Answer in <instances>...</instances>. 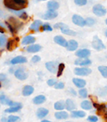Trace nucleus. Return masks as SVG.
<instances>
[{"mask_svg": "<svg viewBox=\"0 0 107 122\" xmlns=\"http://www.w3.org/2000/svg\"><path fill=\"white\" fill-rule=\"evenodd\" d=\"M4 4L9 10H24L28 6V0H4Z\"/></svg>", "mask_w": 107, "mask_h": 122, "instance_id": "obj_1", "label": "nucleus"}, {"mask_svg": "<svg viewBox=\"0 0 107 122\" xmlns=\"http://www.w3.org/2000/svg\"><path fill=\"white\" fill-rule=\"evenodd\" d=\"M5 24L12 34H15L24 25V23L14 17H9V20L5 21Z\"/></svg>", "mask_w": 107, "mask_h": 122, "instance_id": "obj_2", "label": "nucleus"}, {"mask_svg": "<svg viewBox=\"0 0 107 122\" xmlns=\"http://www.w3.org/2000/svg\"><path fill=\"white\" fill-rule=\"evenodd\" d=\"M54 28L57 29H60L61 32L63 33L64 34H66V35H70V36L76 35V33L74 30H72V29H70V28L65 24H64V23H57V24H55Z\"/></svg>", "mask_w": 107, "mask_h": 122, "instance_id": "obj_3", "label": "nucleus"}, {"mask_svg": "<svg viewBox=\"0 0 107 122\" xmlns=\"http://www.w3.org/2000/svg\"><path fill=\"white\" fill-rule=\"evenodd\" d=\"M93 105L96 109L97 114L104 117L105 120H107V104H97L93 102Z\"/></svg>", "mask_w": 107, "mask_h": 122, "instance_id": "obj_4", "label": "nucleus"}, {"mask_svg": "<svg viewBox=\"0 0 107 122\" xmlns=\"http://www.w3.org/2000/svg\"><path fill=\"white\" fill-rule=\"evenodd\" d=\"M91 45H92V47L95 49V50L100 51V50H104V49H105V45L104 44V43L102 42L101 39H99L98 36H94Z\"/></svg>", "mask_w": 107, "mask_h": 122, "instance_id": "obj_5", "label": "nucleus"}, {"mask_svg": "<svg viewBox=\"0 0 107 122\" xmlns=\"http://www.w3.org/2000/svg\"><path fill=\"white\" fill-rule=\"evenodd\" d=\"M93 13L98 17H103L106 14V9L101 4H95L93 7Z\"/></svg>", "mask_w": 107, "mask_h": 122, "instance_id": "obj_6", "label": "nucleus"}, {"mask_svg": "<svg viewBox=\"0 0 107 122\" xmlns=\"http://www.w3.org/2000/svg\"><path fill=\"white\" fill-rule=\"evenodd\" d=\"M72 22L77 26L80 27H84L85 25H86V20L84 19L81 16L78 15V14H74L72 16Z\"/></svg>", "mask_w": 107, "mask_h": 122, "instance_id": "obj_7", "label": "nucleus"}, {"mask_svg": "<svg viewBox=\"0 0 107 122\" xmlns=\"http://www.w3.org/2000/svg\"><path fill=\"white\" fill-rule=\"evenodd\" d=\"M19 38H14V39H10L8 40L7 44H6V48L9 51H13L17 48L18 44H19Z\"/></svg>", "mask_w": 107, "mask_h": 122, "instance_id": "obj_8", "label": "nucleus"}, {"mask_svg": "<svg viewBox=\"0 0 107 122\" xmlns=\"http://www.w3.org/2000/svg\"><path fill=\"white\" fill-rule=\"evenodd\" d=\"M14 76L19 80H25L28 78V74L23 68H19L14 71Z\"/></svg>", "mask_w": 107, "mask_h": 122, "instance_id": "obj_9", "label": "nucleus"}, {"mask_svg": "<svg viewBox=\"0 0 107 122\" xmlns=\"http://www.w3.org/2000/svg\"><path fill=\"white\" fill-rule=\"evenodd\" d=\"M45 67L51 73H56V72H58L59 65L57 62H54V61L47 62V63H45Z\"/></svg>", "mask_w": 107, "mask_h": 122, "instance_id": "obj_10", "label": "nucleus"}, {"mask_svg": "<svg viewBox=\"0 0 107 122\" xmlns=\"http://www.w3.org/2000/svg\"><path fill=\"white\" fill-rule=\"evenodd\" d=\"M92 70L90 68H75V74L79 76H86L90 75Z\"/></svg>", "mask_w": 107, "mask_h": 122, "instance_id": "obj_11", "label": "nucleus"}, {"mask_svg": "<svg viewBox=\"0 0 107 122\" xmlns=\"http://www.w3.org/2000/svg\"><path fill=\"white\" fill-rule=\"evenodd\" d=\"M75 55L78 58H80V59H87L90 55V49H79L75 53Z\"/></svg>", "mask_w": 107, "mask_h": 122, "instance_id": "obj_12", "label": "nucleus"}, {"mask_svg": "<svg viewBox=\"0 0 107 122\" xmlns=\"http://www.w3.org/2000/svg\"><path fill=\"white\" fill-rule=\"evenodd\" d=\"M54 41H55L57 44L62 46V47H65V48L68 47L69 42H67L66 39H65L64 37H62V36H60V35L55 36V39H54Z\"/></svg>", "mask_w": 107, "mask_h": 122, "instance_id": "obj_13", "label": "nucleus"}, {"mask_svg": "<svg viewBox=\"0 0 107 122\" xmlns=\"http://www.w3.org/2000/svg\"><path fill=\"white\" fill-rule=\"evenodd\" d=\"M58 16V13L56 11H51L49 10L42 15V18L45 20H50V19H54Z\"/></svg>", "mask_w": 107, "mask_h": 122, "instance_id": "obj_14", "label": "nucleus"}, {"mask_svg": "<svg viewBox=\"0 0 107 122\" xmlns=\"http://www.w3.org/2000/svg\"><path fill=\"white\" fill-rule=\"evenodd\" d=\"M27 62V58L24 56H17V57L11 59L10 63L12 65H19V64H24Z\"/></svg>", "mask_w": 107, "mask_h": 122, "instance_id": "obj_15", "label": "nucleus"}, {"mask_svg": "<svg viewBox=\"0 0 107 122\" xmlns=\"http://www.w3.org/2000/svg\"><path fill=\"white\" fill-rule=\"evenodd\" d=\"M75 65H79V66H87V65H91V60L89 59H80V58H79L78 59L75 61Z\"/></svg>", "mask_w": 107, "mask_h": 122, "instance_id": "obj_16", "label": "nucleus"}, {"mask_svg": "<svg viewBox=\"0 0 107 122\" xmlns=\"http://www.w3.org/2000/svg\"><path fill=\"white\" fill-rule=\"evenodd\" d=\"M47 7L49 10L51 11H56L57 9L60 8V4L57 1H55V0H51V1H49L47 4Z\"/></svg>", "mask_w": 107, "mask_h": 122, "instance_id": "obj_17", "label": "nucleus"}, {"mask_svg": "<svg viewBox=\"0 0 107 122\" xmlns=\"http://www.w3.org/2000/svg\"><path fill=\"white\" fill-rule=\"evenodd\" d=\"M73 83L75 84V86L80 89L84 88L86 85V81L85 80H83V79H80V78H74Z\"/></svg>", "mask_w": 107, "mask_h": 122, "instance_id": "obj_18", "label": "nucleus"}, {"mask_svg": "<svg viewBox=\"0 0 107 122\" xmlns=\"http://www.w3.org/2000/svg\"><path fill=\"white\" fill-rule=\"evenodd\" d=\"M41 26H42V21L35 20V21H34V23L30 25L29 29H30L31 31H34V32H38V31L40 29V28H42Z\"/></svg>", "mask_w": 107, "mask_h": 122, "instance_id": "obj_19", "label": "nucleus"}, {"mask_svg": "<svg viewBox=\"0 0 107 122\" xmlns=\"http://www.w3.org/2000/svg\"><path fill=\"white\" fill-rule=\"evenodd\" d=\"M34 89L33 86H31V85H25L22 90V94L24 96H29V95H31L34 93Z\"/></svg>", "mask_w": 107, "mask_h": 122, "instance_id": "obj_20", "label": "nucleus"}, {"mask_svg": "<svg viewBox=\"0 0 107 122\" xmlns=\"http://www.w3.org/2000/svg\"><path fill=\"white\" fill-rule=\"evenodd\" d=\"M34 42H35V38H34V36H31V35L25 36V37L22 39V44H24V45L34 44Z\"/></svg>", "mask_w": 107, "mask_h": 122, "instance_id": "obj_21", "label": "nucleus"}, {"mask_svg": "<svg viewBox=\"0 0 107 122\" xmlns=\"http://www.w3.org/2000/svg\"><path fill=\"white\" fill-rule=\"evenodd\" d=\"M41 46L39 44H31L26 48V50L29 53H37L40 51Z\"/></svg>", "mask_w": 107, "mask_h": 122, "instance_id": "obj_22", "label": "nucleus"}, {"mask_svg": "<svg viewBox=\"0 0 107 122\" xmlns=\"http://www.w3.org/2000/svg\"><path fill=\"white\" fill-rule=\"evenodd\" d=\"M49 114V110L45 108H39L36 112V115H37V117L39 119H43L46 116V115Z\"/></svg>", "mask_w": 107, "mask_h": 122, "instance_id": "obj_23", "label": "nucleus"}, {"mask_svg": "<svg viewBox=\"0 0 107 122\" xmlns=\"http://www.w3.org/2000/svg\"><path fill=\"white\" fill-rule=\"evenodd\" d=\"M46 101V97L43 95H38V96L34 97L33 99V103L35 104V105H41V104L44 103Z\"/></svg>", "mask_w": 107, "mask_h": 122, "instance_id": "obj_24", "label": "nucleus"}, {"mask_svg": "<svg viewBox=\"0 0 107 122\" xmlns=\"http://www.w3.org/2000/svg\"><path fill=\"white\" fill-rule=\"evenodd\" d=\"M65 109H67V110L69 111H73L75 109V104L74 103V101L71 99H67L65 101Z\"/></svg>", "mask_w": 107, "mask_h": 122, "instance_id": "obj_25", "label": "nucleus"}, {"mask_svg": "<svg viewBox=\"0 0 107 122\" xmlns=\"http://www.w3.org/2000/svg\"><path fill=\"white\" fill-rule=\"evenodd\" d=\"M55 116L57 120H65L69 117V114L65 111L60 110V111H58L55 114Z\"/></svg>", "mask_w": 107, "mask_h": 122, "instance_id": "obj_26", "label": "nucleus"}, {"mask_svg": "<svg viewBox=\"0 0 107 122\" xmlns=\"http://www.w3.org/2000/svg\"><path fill=\"white\" fill-rule=\"evenodd\" d=\"M85 112L82 111V110H73L71 111V115L70 116L72 118H84L85 116Z\"/></svg>", "mask_w": 107, "mask_h": 122, "instance_id": "obj_27", "label": "nucleus"}, {"mask_svg": "<svg viewBox=\"0 0 107 122\" xmlns=\"http://www.w3.org/2000/svg\"><path fill=\"white\" fill-rule=\"evenodd\" d=\"M78 48V43L77 41L74 40V39H71V40L69 41V44H68V47L66 48L69 51H75Z\"/></svg>", "mask_w": 107, "mask_h": 122, "instance_id": "obj_28", "label": "nucleus"}, {"mask_svg": "<svg viewBox=\"0 0 107 122\" xmlns=\"http://www.w3.org/2000/svg\"><path fill=\"white\" fill-rule=\"evenodd\" d=\"M21 108H22V105H16V106H10L9 108L6 109L4 110V112L5 113H15V112H18L19 110H20Z\"/></svg>", "mask_w": 107, "mask_h": 122, "instance_id": "obj_29", "label": "nucleus"}, {"mask_svg": "<svg viewBox=\"0 0 107 122\" xmlns=\"http://www.w3.org/2000/svg\"><path fill=\"white\" fill-rule=\"evenodd\" d=\"M80 105H81V108L85 110H90L92 109V105L89 100H83Z\"/></svg>", "mask_w": 107, "mask_h": 122, "instance_id": "obj_30", "label": "nucleus"}, {"mask_svg": "<svg viewBox=\"0 0 107 122\" xmlns=\"http://www.w3.org/2000/svg\"><path fill=\"white\" fill-rule=\"evenodd\" d=\"M55 109L57 110H59V111L63 110L64 109H65V103L64 101H62V100L57 101L56 103L55 104Z\"/></svg>", "mask_w": 107, "mask_h": 122, "instance_id": "obj_31", "label": "nucleus"}, {"mask_svg": "<svg viewBox=\"0 0 107 122\" xmlns=\"http://www.w3.org/2000/svg\"><path fill=\"white\" fill-rule=\"evenodd\" d=\"M98 70L100 71V73L101 74V75L104 78H107V66H104V65L99 66Z\"/></svg>", "mask_w": 107, "mask_h": 122, "instance_id": "obj_32", "label": "nucleus"}, {"mask_svg": "<svg viewBox=\"0 0 107 122\" xmlns=\"http://www.w3.org/2000/svg\"><path fill=\"white\" fill-rule=\"evenodd\" d=\"M65 64L60 63L59 64V69H58V72H57V77H60L62 75H63V72L65 70Z\"/></svg>", "mask_w": 107, "mask_h": 122, "instance_id": "obj_33", "label": "nucleus"}, {"mask_svg": "<svg viewBox=\"0 0 107 122\" xmlns=\"http://www.w3.org/2000/svg\"><path fill=\"white\" fill-rule=\"evenodd\" d=\"M5 44H7V38L4 34H0V47H4Z\"/></svg>", "mask_w": 107, "mask_h": 122, "instance_id": "obj_34", "label": "nucleus"}, {"mask_svg": "<svg viewBox=\"0 0 107 122\" xmlns=\"http://www.w3.org/2000/svg\"><path fill=\"white\" fill-rule=\"evenodd\" d=\"M79 95H80V97H81V98H86L87 96H88V92H87V90L85 88H82V89H80V90H79Z\"/></svg>", "mask_w": 107, "mask_h": 122, "instance_id": "obj_35", "label": "nucleus"}, {"mask_svg": "<svg viewBox=\"0 0 107 122\" xmlns=\"http://www.w3.org/2000/svg\"><path fill=\"white\" fill-rule=\"evenodd\" d=\"M19 120V117L16 115H9L7 118V122H16Z\"/></svg>", "mask_w": 107, "mask_h": 122, "instance_id": "obj_36", "label": "nucleus"}, {"mask_svg": "<svg viewBox=\"0 0 107 122\" xmlns=\"http://www.w3.org/2000/svg\"><path fill=\"white\" fill-rule=\"evenodd\" d=\"M86 25H88V26H90V27H91V26H93L94 24H95V19H94L93 18H87L86 19Z\"/></svg>", "mask_w": 107, "mask_h": 122, "instance_id": "obj_37", "label": "nucleus"}, {"mask_svg": "<svg viewBox=\"0 0 107 122\" xmlns=\"http://www.w3.org/2000/svg\"><path fill=\"white\" fill-rule=\"evenodd\" d=\"M42 30L43 31H52L53 28L50 26V24L46 23V24H44L42 25Z\"/></svg>", "mask_w": 107, "mask_h": 122, "instance_id": "obj_38", "label": "nucleus"}, {"mask_svg": "<svg viewBox=\"0 0 107 122\" xmlns=\"http://www.w3.org/2000/svg\"><path fill=\"white\" fill-rule=\"evenodd\" d=\"M75 3L78 6H84L87 4V0H75Z\"/></svg>", "mask_w": 107, "mask_h": 122, "instance_id": "obj_39", "label": "nucleus"}, {"mask_svg": "<svg viewBox=\"0 0 107 122\" xmlns=\"http://www.w3.org/2000/svg\"><path fill=\"white\" fill-rule=\"evenodd\" d=\"M7 100H8V98L6 97V95H4V93H1V95H0V101H1V103H2L3 105H5Z\"/></svg>", "mask_w": 107, "mask_h": 122, "instance_id": "obj_40", "label": "nucleus"}, {"mask_svg": "<svg viewBox=\"0 0 107 122\" xmlns=\"http://www.w3.org/2000/svg\"><path fill=\"white\" fill-rule=\"evenodd\" d=\"M65 88V84L63 82H57V84L55 85V89L56 90H62Z\"/></svg>", "mask_w": 107, "mask_h": 122, "instance_id": "obj_41", "label": "nucleus"}, {"mask_svg": "<svg viewBox=\"0 0 107 122\" xmlns=\"http://www.w3.org/2000/svg\"><path fill=\"white\" fill-rule=\"evenodd\" d=\"M47 84L49 86H55L57 84V80H55V79H49L47 81Z\"/></svg>", "mask_w": 107, "mask_h": 122, "instance_id": "obj_42", "label": "nucleus"}, {"mask_svg": "<svg viewBox=\"0 0 107 122\" xmlns=\"http://www.w3.org/2000/svg\"><path fill=\"white\" fill-rule=\"evenodd\" d=\"M88 121L90 122H97L98 121V117L95 115H90L88 117Z\"/></svg>", "mask_w": 107, "mask_h": 122, "instance_id": "obj_43", "label": "nucleus"}, {"mask_svg": "<svg viewBox=\"0 0 107 122\" xmlns=\"http://www.w3.org/2000/svg\"><path fill=\"white\" fill-rule=\"evenodd\" d=\"M40 57H39V55H34V57H32V59H31V61H32L33 63H38V62H39L40 61Z\"/></svg>", "mask_w": 107, "mask_h": 122, "instance_id": "obj_44", "label": "nucleus"}, {"mask_svg": "<svg viewBox=\"0 0 107 122\" xmlns=\"http://www.w3.org/2000/svg\"><path fill=\"white\" fill-rule=\"evenodd\" d=\"M5 80H7V76H6L4 74H1V75H0V81L4 82Z\"/></svg>", "mask_w": 107, "mask_h": 122, "instance_id": "obj_45", "label": "nucleus"}, {"mask_svg": "<svg viewBox=\"0 0 107 122\" xmlns=\"http://www.w3.org/2000/svg\"><path fill=\"white\" fill-rule=\"evenodd\" d=\"M20 19H24V20L27 19H28V14H27V13H26V12H24V13H23L22 15L20 16Z\"/></svg>", "mask_w": 107, "mask_h": 122, "instance_id": "obj_46", "label": "nucleus"}, {"mask_svg": "<svg viewBox=\"0 0 107 122\" xmlns=\"http://www.w3.org/2000/svg\"><path fill=\"white\" fill-rule=\"evenodd\" d=\"M69 91H70V93H71V95H74V96H75V95H76V92H75V90H73V89L70 88V90H69Z\"/></svg>", "mask_w": 107, "mask_h": 122, "instance_id": "obj_47", "label": "nucleus"}, {"mask_svg": "<svg viewBox=\"0 0 107 122\" xmlns=\"http://www.w3.org/2000/svg\"><path fill=\"white\" fill-rule=\"evenodd\" d=\"M1 122H7V118H5V117H3L2 120H1Z\"/></svg>", "mask_w": 107, "mask_h": 122, "instance_id": "obj_48", "label": "nucleus"}, {"mask_svg": "<svg viewBox=\"0 0 107 122\" xmlns=\"http://www.w3.org/2000/svg\"><path fill=\"white\" fill-rule=\"evenodd\" d=\"M41 122H53V121H50V120H43Z\"/></svg>", "mask_w": 107, "mask_h": 122, "instance_id": "obj_49", "label": "nucleus"}, {"mask_svg": "<svg viewBox=\"0 0 107 122\" xmlns=\"http://www.w3.org/2000/svg\"><path fill=\"white\" fill-rule=\"evenodd\" d=\"M105 37L107 38V29H106V30H105Z\"/></svg>", "mask_w": 107, "mask_h": 122, "instance_id": "obj_50", "label": "nucleus"}, {"mask_svg": "<svg viewBox=\"0 0 107 122\" xmlns=\"http://www.w3.org/2000/svg\"><path fill=\"white\" fill-rule=\"evenodd\" d=\"M105 24H107V19H106V20H105Z\"/></svg>", "mask_w": 107, "mask_h": 122, "instance_id": "obj_51", "label": "nucleus"}, {"mask_svg": "<svg viewBox=\"0 0 107 122\" xmlns=\"http://www.w3.org/2000/svg\"><path fill=\"white\" fill-rule=\"evenodd\" d=\"M39 1H45V0H39Z\"/></svg>", "mask_w": 107, "mask_h": 122, "instance_id": "obj_52", "label": "nucleus"}, {"mask_svg": "<svg viewBox=\"0 0 107 122\" xmlns=\"http://www.w3.org/2000/svg\"><path fill=\"white\" fill-rule=\"evenodd\" d=\"M106 58H107V56H106Z\"/></svg>", "mask_w": 107, "mask_h": 122, "instance_id": "obj_53", "label": "nucleus"}]
</instances>
